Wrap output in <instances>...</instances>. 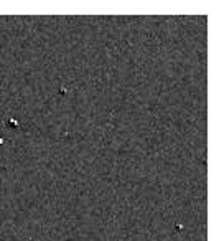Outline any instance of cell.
<instances>
[{"label":"cell","mask_w":224,"mask_h":241,"mask_svg":"<svg viewBox=\"0 0 224 241\" xmlns=\"http://www.w3.org/2000/svg\"><path fill=\"white\" fill-rule=\"evenodd\" d=\"M3 144H5V139H3V137H0V145H3Z\"/></svg>","instance_id":"7a4b0ae2"},{"label":"cell","mask_w":224,"mask_h":241,"mask_svg":"<svg viewBox=\"0 0 224 241\" xmlns=\"http://www.w3.org/2000/svg\"><path fill=\"white\" fill-rule=\"evenodd\" d=\"M5 125H8V127H12V129H17V127H20V122L17 119H13V117H10V119L5 121Z\"/></svg>","instance_id":"6da1fadb"}]
</instances>
